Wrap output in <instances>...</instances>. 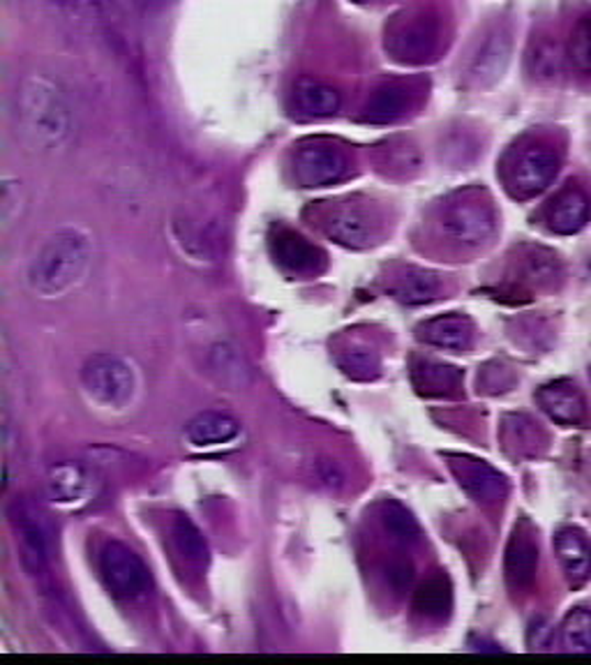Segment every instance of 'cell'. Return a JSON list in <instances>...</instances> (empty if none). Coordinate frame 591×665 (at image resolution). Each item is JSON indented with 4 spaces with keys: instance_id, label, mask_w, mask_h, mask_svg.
I'll return each instance as SVG.
<instances>
[{
    "instance_id": "obj_1",
    "label": "cell",
    "mask_w": 591,
    "mask_h": 665,
    "mask_svg": "<svg viewBox=\"0 0 591 665\" xmlns=\"http://www.w3.org/2000/svg\"><path fill=\"white\" fill-rule=\"evenodd\" d=\"M19 119L37 151L58 153L73 140V107L60 86L44 75H29L21 81Z\"/></svg>"
},
{
    "instance_id": "obj_2",
    "label": "cell",
    "mask_w": 591,
    "mask_h": 665,
    "mask_svg": "<svg viewBox=\"0 0 591 665\" xmlns=\"http://www.w3.org/2000/svg\"><path fill=\"white\" fill-rule=\"evenodd\" d=\"M93 259V243L81 229H60L44 241L29 268V285L44 298L63 296L75 289Z\"/></svg>"
},
{
    "instance_id": "obj_3",
    "label": "cell",
    "mask_w": 591,
    "mask_h": 665,
    "mask_svg": "<svg viewBox=\"0 0 591 665\" xmlns=\"http://www.w3.org/2000/svg\"><path fill=\"white\" fill-rule=\"evenodd\" d=\"M81 384L90 400L107 409H123L136 394L132 365L113 354L90 356L81 368Z\"/></svg>"
},
{
    "instance_id": "obj_4",
    "label": "cell",
    "mask_w": 591,
    "mask_h": 665,
    "mask_svg": "<svg viewBox=\"0 0 591 665\" xmlns=\"http://www.w3.org/2000/svg\"><path fill=\"white\" fill-rule=\"evenodd\" d=\"M98 566L107 589L116 596V599H142L150 587V573L144 559L121 541H109L102 545Z\"/></svg>"
},
{
    "instance_id": "obj_5",
    "label": "cell",
    "mask_w": 591,
    "mask_h": 665,
    "mask_svg": "<svg viewBox=\"0 0 591 665\" xmlns=\"http://www.w3.org/2000/svg\"><path fill=\"white\" fill-rule=\"evenodd\" d=\"M559 171V157L555 151L532 146L520 151L506 169V188L517 199L540 195L550 186Z\"/></svg>"
},
{
    "instance_id": "obj_6",
    "label": "cell",
    "mask_w": 591,
    "mask_h": 665,
    "mask_svg": "<svg viewBox=\"0 0 591 665\" xmlns=\"http://www.w3.org/2000/svg\"><path fill=\"white\" fill-rule=\"evenodd\" d=\"M12 524L16 532L19 555L26 570L31 576H42V573H47L52 562V541H49L47 524H44L40 511H35L26 501H16L12 507Z\"/></svg>"
},
{
    "instance_id": "obj_7",
    "label": "cell",
    "mask_w": 591,
    "mask_h": 665,
    "mask_svg": "<svg viewBox=\"0 0 591 665\" xmlns=\"http://www.w3.org/2000/svg\"><path fill=\"white\" fill-rule=\"evenodd\" d=\"M444 229L450 239H456L465 245H481L494 234V213L488 203L465 197L453 201L444 211Z\"/></svg>"
},
{
    "instance_id": "obj_8",
    "label": "cell",
    "mask_w": 591,
    "mask_h": 665,
    "mask_svg": "<svg viewBox=\"0 0 591 665\" xmlns=\"http://www.w3.org/2000/svg\"><path fill=\"white\" fill-rule=\"evenodd\" d=\"M293 174L305 188H324L347 174V159L335 146L310 144L296 153Z\"/></svg>"
},
{
    "instance_id": "obj_9",
    "label": "cell",
    "mask_w": 591,
    "mask_h": 665,
    "mask_svg": "<svg viewBox=\"0 0 591 665\" xmlns=\"http://www.w3.org/2000/svg\"><path fill=\"white\" fill-rule=\"evenodd\" d=\"M511 52H513V40L506 29L494 31L479 49V54L473 56L469 65V79L473 86H492L494 81L502 79L506 73V67L511 63Z\"/></svg>"
},
{
    "instance_id": "obj_10",
    "label": "cell",
    "mask_w": 591,
    "mask_h": 665,
    "mask_svg": "<svg viewBox=\"0 0 591 665\" xmlns=\"http://www.w3.org/2000/svg\"><path fill=\"white\" fill-rule=\"evenodd\" d=\"M328 234L347 247H368L377 239V222L358 206H343L328 218Z\"/></svg>"
},
{
    "instance_id": "obj_11",
    "label": "cell",
    "mask_w": 591,
    "mask_h": 665,
    "mask_svg": "<svg viewBox=\"0 0 591 665\" xmlns=\"http://www.w3.org/2000/svg\"><path fill=\"white\" fill-rule=\"evenodd\" d=\"M421 337L439 350L465 352L473 342V324L462 314H448L421 326Z\"/></svg>"
},
{
    "instance_id": "obj_12",
    "label": "cell",
    "mask_w": 591,
    "mask_h": 665,
    "mask_svg": "<svg viewBox=\"0 0 591 665\" xmlns=\"http://www.w3.org/2000/svg\"><path fill=\"white\" fill-rule=\"evenodd\" d=\"M47 492L56 503L75 507L81 503L90 492V476L86 467L77 463H60L47 474Z\"/></svg>"
},
{
    "instance_id": "obj_13",
    "label": "cell",
    "mask_w": 591,
    "mask_h": 665,
    "mask_svg": "<svg viewBox=\"0 0 591 665\" xmlns=\"http://www.w3.org/2000/svg\"><path fill=\"white\" fill-rule=\"evenodd\" d=\"M538 404L561 425H578L584 417L582 396L576 391V386L566 381L543 386L538 391Z\"/></svg>"
},
{
    "instance_id": "obj_14",
    "label": "cell",
    "mask_w": 591,
    "mask_h": 665,
    "mask_svg": "<svg viewBox=\"0 0 591 665\" xmlns=\"http://www.w3.org/2000/svg\"><path fill=\"white\" fill-rule=\"evenodd\" d=\"M559 562L573 587L582 585L591 576V545L576 530H561L555 539Z\"/></svg>"
},
{
    "instance_id": "obj_15",
    "label": "cell",
    "mask_w": 591,
    "mask_h": 665,
    "mask_svg": "<svg viewBox=\"0 0 591 665\" xmlns=\"http://www.w3.org/2000/svg\"><path fill=\"white\" fill-rule=\"evenodd\" d=\"M591 213L589 197L582 190H564L548 209V224L557 234H576Z\"/></svg>"
},
{
    "instance_id": "obj_16",
    "label": "cell",
    "mask_w": 591,
    "mask_h": 665,
    "mask_svg": "<svg viewBox=\"0 0 591 665\" xmlns=\"http://www.w3.org/2000/svg\"><path fill=\"white\" fill-rule=\"evenodd\" d=\"M238 434V421L230 414H220V411H203L194 417L188 428L186 437L192 446H218L232 442Z\"/></svg>"
},
{
    "instance_id": "obj_17",
    "label": "cell",
    "mask_w": 591,
    "mask_h": 665,
    "mask_svg": "<svg viewBox=\"0 0 591 665\" xmlns=\"http://www.w3.org/2000/svg\"><path fill=\"white\" fill-rule=\"evenodd\" d=\"M453 472L458 474L460 484L479 499L494 501L504 495L506 484L492 467L479 461H453Z\"/></svg>"
},
{
    "instance_id": "obj_18",
    "label": "cell",
    "mask_w": 591,
    "mask_h": 665,
    "mask_svg": "<svg viewBox=\"0 0 591 665\" xmlns=\"http://www.w3.org/2000/svg\"><path fill=\"white\" fill-rule=\"evenodd\" d=\"M272 252H276V259L291 273H312L320 268L324 259L320 250L291 232L278 234V239L272 241Z\"/></svg>"
},
{
    "instance_id": "obj_19",
    "label": "cell",
    "mask_w": 591,
    "mask_h": 665,
    "mask_svg": "<svg viewBox=\"0 0 591 665\" xmlns=\"http://www.w3.org/2000/svg\"><path fill=\"white\" fill-rule=\"evenodd\" d=\"M293 104L305 117H331L339 109V96L322 81L301 79L293 86Z\"/></svg>"
},
{
    "instance_id": "obj_20",
    "label": "cell",
    "mask_w": 591,
    "mask_h": 665,
    "mask_svg": "<svg viewBox=\"0 0 591 665\" xmlns=\"http://www.w3.org/2000/svg\"><path fill=\"white\" fill-rule=\"evenodd\" d=\"M169 532H171V543L176 547V553L183 557L190 566L209 564V543L199 532V527L188 516L174 518Z\"/></svg>"
},
{
    "instance_id": "obj_21",
    "label": "cell",
    "mask_w": 591,
    "mask_h": 665,
    "mask_svg": "<svg viewBox=\"0 0 591 665\" xmlns=\"http://www.w3.org/2000/svg\"><path fill=\"white\" fill-rule=\"evenodd\" d=\"M211 373L220 384L230 388H243L249 381V368L241 352L232 345H215L209 354Z\"/></svg>"
},
{
    "instance_id": "obj_22",
    "label": "cell",
    "mask_w": 591,
    "mask_h": 665,
    "mask_svg": "<svg viewBox=\"0 0 591 665\" xmlns=\"http://www.w3.org/2000/svg\"><path fill=\"white\" fill-rule=\"evenodd\" d=\"M538 564V553L536 545L532 543L529 536H515L509 545V555H506V573L509 580L515 587H525L532 583L534 573Z\"/></svg>"
},
{
    "instance_id": "obj_23",
    "label": "cell",
    "mask_w": 591,
    "mask_h": 665,
    "mask_svg": "<svg viewBox=\"0 0 591 665\" xmlns=\"http://www.w3.org/2000/svg\"><path fill=\"white\" fill-rule=\"evenodd\" d=\"M439 291H442V282L437 280V275L423 273V270H409L393 285L395 298H400L402 303H409V306L435 301Z\"/></svg>"
},
{
    "instance_id": "obj_24",
    "label": "cell",
    "mask_w": 591,
    "mask_h": 665,
    "mask_svg": "<svg viewBox=\"0 0 591 665\" xmlns=\"http://www.w3.org/2000/svg\"><path fill=\"white\" fill-rule=\"evenodd\" d=\"M337 365L343 368V373L347 377L358 379V381L375 379L379 375V368H381L377 352H372L366 345H352V347L339 352L337 354Z\"/></svg>"
},
{
    "instance_id": "obj_25",
    "label": "cell",
    "mask_w": 591,
    "mask_h": 665,
    "mask_svg": "<svg viewBox=\"0 0 591 665\" xmlns=\"http://www.w3.org/2000/svg\"><path fill=\"white\" fill-rule=\"evenodd\" d=\"M561 645L566 652H573V654L591 652V612L589 610L578 608L564 619Z\"/></svg>"
},
{
    "instance_id": "obj_26",
    "label": "cell",
    "mask_w": 591,
    "mask_h": 665,
    "mask_svg": "<svg viewBox=\"0 0 591 665\" xmlns=\"http://www.w3.org/2000/svg\"><path fill=\"white\" fill-rule=\"evenodd\" d=\"M529 67L532 75L538 79H555L561 70V47L550 40L543 37L534 44L532 56H529Z\"/></svg>"
},
{
    "instance_id": "obj_27",
    "label": "cell",
    "mask_w": 591,
    "mask_h": 665,
    "mask_svg": "<svg viewBox=\"0 0 591 665\" xmlns=\"http://www.w3.org/2000/svg\"><path fill=\"white\" fill-rule=\"evenodd\" d=\"M450 608V589L444 578H430L416 594V610L427 617H444Z\"/></svg>"
},
{
    "instance_id": "obj_28",
    "label": "cell",
    "mask_w": 591,
    "mask_h": 665,
    "mask_svg": "<svg viewBox=\"0 0 591 665\" xmlns=\"http://www.w3.org/2000/svg\"><path fill=\"white\" fill-rule=\"evenodd\" d=\"M568 56L578 73L591 75V12L580 16L573 29L571 44H568Z\"/></svg>"
},
{
    "instance_id": "obj_29",
    "label": "cell",
    "mask_w": 591,
    "mask_h": 665,
    "mask_svg": "<svg viewBox=\"0 0 591 665\" xmlns=\"http://www.w3.org/2000/svg\"><path fill=\"white\" fill-rule=\"evenodd\" d=\"M406 107V93L402 88H386L375 98L370 107V117L377 121H391L404 111Z\"/></svg>"
},
{
    "instance_id": "obj_30",
    "label": "cell",
    "mask_w": 591,
    "mask_h": 665,
    "mask_svg": "<svg viewBox=\"0 0 591 665\" xmlns=\"http://www.w3.org/2000/svg\"><path fill=\"white\" fill-rule=\"evenodd\" d=\"M383 522L389 530L402 539V541H416L419 539V524L416 520L409 516L400 503H386V511H383Z\"/></svg>"
},
{
    "instance_id": "obj_31",
    "label": "cell",
    "mask_w": 591,
    "mask_h": 665,
    "mask_svg": "<svg viewBox=\"0 0 591 665\" xmlns=\"http://www.w3.org/2000/svg\"><path fill=\"white\" fill-rule=\"evenodd\" d=\"M19 215H21V182L5 178L3 195H0V220H3L5 232L16 222Z\"/></svg>"
},
{
    "instance_id": "obj_32",
    "label": "cell",
    "mask_w": 591,
    "mask_h": 665,
    "mask_svg": "<svg viewBox=\"0 0 591 665\" xmlns=\"http://www.w3.org/2000/svg\"><path fill=\"white\" fill-rule=\"evenodd\" d=\"M49 3H56V5H79V3H83V0H49Z\"/></svg>"
}]
</instances>
